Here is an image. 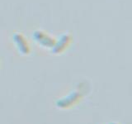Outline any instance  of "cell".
<instances>
[{
    "label": "cell",
    "instance_id": "obj_1",
    "mask_svg": "<svg viewBox=\"0 0 132 124\" xmlns=\"http://www.w3.org/2000/svg\"><path fill=\"white\" fill-rule=\"evenodd\" d=\"M33 37L42 47L47 48H53L56 43V41L54 37L43 31H36L33 33Z\"/></svg>",
    "mask_w": 132,
    "mask_h": 124
},
{
    "label": "cell",
    "instance_id": "obj_2",
    "mask_svg": "<svg viewBox=\"0 0 132 124\" xmlns=\"http://www.w3.org/2000/svg\"><path fill=\"white\" fill-rule=\"evenodd\" d=\"M72 36L70 34H63L60 36V39L56 41L55 47H53V52L55 54H61L67 49L72 42Z\"/></svg>",
    "mask_w": 132,
    "mask_h": 124
},
{
    "label": "cell",
    "instance_id": "obj_3",
    "mask_svg": "<svg viewBox=\"0 0 132 124\" xmlns=\"http://www.w3.org/2000/svg\"><path fill=\"white\" fill-rule=\"evenodd\" d=\"M13 41L18 47L19 51L22 54V55H28L31 51L30 45H29L27 41L22 34L21 33H16L13 36Z\"/></svg>",
    "mask_w": 132,
    "mask_h": 124
},
{
    "label": "cell",
    "instance_id": "obj_4",
    "mask_svg": "<svg viewBox=\"0 0 132 124\" xmlns=\"http://www.w3.org/2000/svg\"><path fill=\"white\" fill-rule=\"evenodd\" d=\"M110 124H118V123H110Z\"/></svg>",
    "mask_w": 132,
    "mask_h": 124
}]
</instances>
